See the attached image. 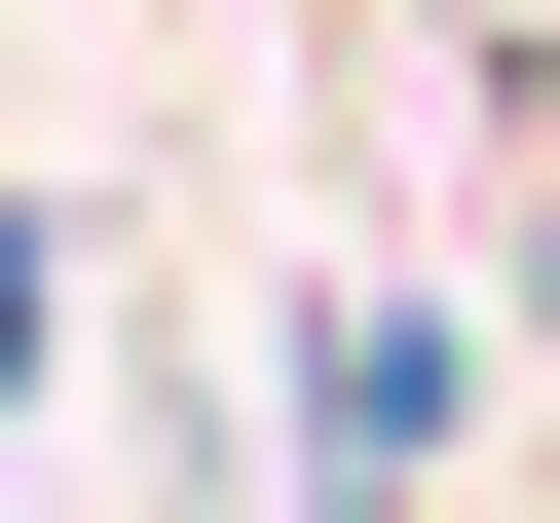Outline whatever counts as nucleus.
<instances>
[{
  "label": "nucleus",
  "mask_w": 560,
  "mask_h": 523,
  "mask_svg": "<svg viewBox=\"0 0 560 523\" xmlns=\"http://www.w3.org/2000/svg\"><path fill=\"white\" fill-rule=\"evenodd\" d=\"M38 374H75V224L0 187V411H38Z\"/></svg>",
  "instance_id": "obj_1"
}]
</instances>
